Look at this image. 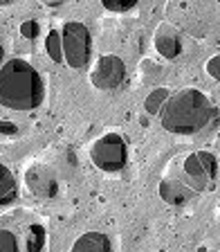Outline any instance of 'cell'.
I'll return each mask as SVG.
<instances>
[{"label": "cell", "mask_w": 220, "mask_h": 252, "mask_svg": "<svg viewBox=\"0 0 220 252\" xmlns=\"http://www.w3.org/2000/svg\"><path fill=\"white\" fill-rule=\"evenodd\" d=\"M45 99L43 77L25 59H9L0 68V106L9 110H34Z\"/></svg>", "instance_id": "6da1fadb"}, {"label": "cell", "mask_w": 220, "mask_h": 252, "mask_svg": "<svg viewBox=\"0 0 220 252\" xmlns=\"http://www.w3.org/2000/svg\"><path fill=\"white\" fill-rule=\"evenodd\" d=\"M160 120L168 133L191 135V133L202 131L214 120H218V110L204 93L195 88H184L168 97Z\"/></svg>", "instance_id": "7a4b0ae2"}, {"label": "cell", "mask_w": 220, "mask_h": 252, "mask_svg": "<svg viewBox=\"0 0 220 252\" xmlns=\"http://www.w3.org/2000/svg\"><path fill=\"white\" fill-rule=\"evenodd\" d=\"M61 43H63V61L70 68L79 70L88 65L90 54H92V36L90 30L79 21H70L61 30Z\"/></svg>", "instance_id": "3957f363"}, {"label": "cell", "mask_w": 220, "mask_h": 252, "mask_svg": "<svg viewBox=\"0 0 220 252\" xmlns=\"http://www.w3.org/2000/svg\"><path fill=\"white\" fill-rule=\"evenodd\" d=\"M90 160L101 171H119L128 162V144L119 133H106L90 147Z\"/></svg>", "instance_id": "277c9868"}, {"label": "cell", "mask_w": 220, "mask_h": 252, "mask_svg": "<svg viewBox=\"0 0 220 252\" xmlns=\"http://www.w3.org/2000/svg\"><path fill=\"white\" fill-rule=\"evenodd\" d=\"M182 173L187 183L200 191L209 180L216 178L218 173V160H216L214 153L209 151H200V153H189L182 162Z\"/></svg>", "instance_id": "5b68a950"}, {"label": "cell", "mask_w": 220, "mask_h": 252, "mask_svg": "<svg viewBox=\"0 0 220 252\" xmlns=\"http://www.w3.org/2000/svg\"><path fill=\"white\" fill-rule=\"evenodd\" d=\"M126 65L115 54H104L97 59L92 72H90V84L99 90H112L124 81Z\"/></svg>", "instance_id": "8992f818"}, {"label": "cell", "mask_w": 220, "mask_h": 252, "mask_svg": "<svg viewBox=\"0 0 220 252\" xmlns=\"http://www.w3.org/2000/svg\"><path fill=\"white\" fill-rule=\"evenodd\" d=\"M25 185L29 187L31 194L41 196V198H52L58 189L56 173H54L50 167H45V164H34V167L27 169Z\"/></svg>", "instance_id": "52a82bcc"}, {"label": "cell", "mask_w": 220, "mask_h": 252, "mask_svg": "<svg viewBox=\"0 0 220 252\" xmlns=\"http://www.w3.org/2000/svg\"><path fill=\"white\" fill-rule=\"evenodd\" d=\"M198 194L187 180H178L173 176H164L160 183V196L166 200L168 205H184Z\"/></svg>", "instance_id": "ba28073f"}, {"label": "cell", "mask_w": 220, "mask_h": 252, "mask_svg": "<svg viewBox=\"0 0 220 252\" xmlns=\"http://www.w3.org/2000/svg\"><path fill=\"white\" fill-rule=\"evenodd\" d=\"M153 41H155V50L164 59H175L182 52V38H180L178 30L173 25H166V23H162L155 30V38Z\"/></svg>", "instance_id": "9c48e42d"}, {"label": "cell", "mask_w": 220, "mask_h": 252, "mask_svg": "<svg viewBox=\"0 0 220 252\" xmlns=\"http://www.w3.org/2000/svg\"><path fill=\"white\" fill-rule=\"evenodd\" d=\"M70 252H112V243L101 232H85L74 241Z\"/></svg>", "instance_id": "30bf717a"}, {"label": "cell", "mask_w": 220, "mask_h": 252, "mask_svg": "<svg viewBox=\"0 0 220 252\" xmlns=\"http://www.w3.org/2000/svg\"><path fill=\"white\" fill-rule=\"evenodd\" d=\"M16 196H18V185H16L14 173H11V169L0 160V205L14 203Z\"/></svg>", "instance_id": "8fae6325"}, {"label": "cell", "mask_w": 220, "mask_h": 252, "mask_svg": "<svg viewBox=\"0 0 220 252\" xmlns=\"http://www.w3.org/2000/svg\"><path fill=\"white\" fill-rule=\"evenodd\" d=\"M168 88H155L151 94L146 97V101H144V108H146V113H151V115H155V113H162L164 104L168 101Z\"/></svg>", "instance_id": "7c38bea8"}, {"label": "cell", "mask_w": 220, "mask_h": 252, "mask_svg": "<svg viewBox=\"0 0 220 252\" xmlns=\"http://www.w3.org/2000/svg\"><path fill=\"white\" fill-rule=\"evenodd\" d=\"M45 50L50 54L52 61H63V43H61V32L52 30L50 34L45 36Z\"/></svg>", "instance_id": "4fadbf2b"}, {"label": "cell", "mask_w": 220, "mask_h": 252, "mask_svg": "<svg viewBox=\"0 0 220 252\" xmlns=\"http://www.w3.org/2000/svg\"><path fill=\"white\" fill-rule=\"evenodd\" d=\"M0 252H23L16 234L7 227H0Z\"/></svg>", "instance_id": "5bb4252c"}, {"label": "cell", "mask_w": 220, "mask_h": 252, "mask_svg": "<svg viewBox=\"0 0 220 252\" xmlns=\"http://www.w3.org/2000/svg\"><path fill=\"white\" fill-rule=\"evenodd\" d=\"M137 2H139V0H101V5H104L106 9H108V11H117V14L133 9Z\"/></svg>", "instance_id": "9a60e30c"}, {"label": "cell", "mask_w": 220, "mask_h": 252, "mask_svg": "<svg viewBox=\"0 0 220 252\" xmlns=\"http://www.w3.org/2000/svg\"><path fill=\"white\" fill-rule=\"evenodd\" d=\"M207 72H209L216 81H220V54L218 57H211L209 61H207Z\"/></svg>", "instance_id": "2e32d148"}, {"label": "cell", "mask_w": 220, "mask_h": 252, "mask_svg": "<svg viewBox=\"0 0 220 252\" xmlns=\"http://www.w3.org/2000/svg\"><path fill=\"white\" fill-rule=\"evenodd\" d=\"M21 34L25 38H34L38 34V25L34 21H27V23H23V27H21Z\"/></svg>", "instance_id": "e0dca14e"}, {"label": "cell", "mask_w": 220, "mask_h": 252, "mask_svg": "<svg viewBox=\"0 0 220 252\" xmlns=\"http://www.w3.org/2000/svg\"><path fill=\"white\" fill-rule=\"evenodd\" d=\"M0 131H2V133H16L18 128H16L11 122H0Z\"/></svg>", "instance_id": "ac0fdd59"}, {"label": "cell", "mask_w": 220, "mask_h": 252, "mask_svg": "<svg viewBox=\"0 0 220 252\" xmlns=\"http://www.w3.org/2000/svg\"><path fill=\"white\" fill-rule=\"evenodd\" d=\"M2 61H5V47L0 45V68H2Z\"/></svg>", "instance_id": "d6986e66"}, {"label": "cell", "mask_w": 220, "mask_h": 252, "mask_svg": "<svg viewBox=\"0 0 220 252\" xmlns=\"http://www.w3.org/2000/svg\"><path fill=\"white\" fill-rule=\"evenodd\" d=\"M43 2H47V5H61V2H65V0H43Z\"/></svg>", "instance_id": "ffe728a7"}, {"label": "cell", "mask_w": 220, "mask_h": 252, "mask_svg": "<svg viewBox=\"0 0 220 252\" xmlns=\"http://www.w3.org/2000/svg\"><path fill=\"white\" fill-rule=\"evenodd\" d=\"M16 0H0V7H5V5H14Z\"/></svg>", "instance_id": "44dd1931"}, {"label": "cell", "mask_w": 220, "mask_h": 252, "mask_svg": "<svg viewBox=\"0 0 220 252\" xmlns=\"http://www.w3.org/2000/svg\"><path fill=\"white\" fill-rule=\"evenodd\" d=\"M218 2H220V0H218Z\"/></svg>", "instance_id": "7402d4cb"}]
</instances>
